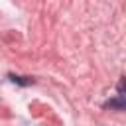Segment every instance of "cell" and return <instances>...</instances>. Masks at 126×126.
I'll return each instance as SVG.
<instances>
[{
  "mask_svg": "<svg viewBox=\"0 0 126 126\" xmlns=\"http://www.w3.org/2000/svg\"><path fill=\"white\" fill-rule=\"evenodd\" d=\"M104 108H116V110H124V81L118 83V94L116 98H110L102 104Z\"/></svg>",
  "mask_w": 126,
  "mask_h": 126,
  "instance_id": "1",
  "label": "cell"
},
{
  "mask_svg": "<svg viewBox=\"0 0 126 126\" xmlns=\"http://www.w3.org/2000/svg\"><path fill=\"white\" fill-rule=\"evenodd\" d=\"M8 79L12 81V83H16V85H22V87H28V85H33L35 81L32 79V77H20V75H8Z\"/></svg>",
  "mask_w": 126,
  "mask_h": 126,
  "instance_id": "2",
  "label": "cell"
}]
</instances>
